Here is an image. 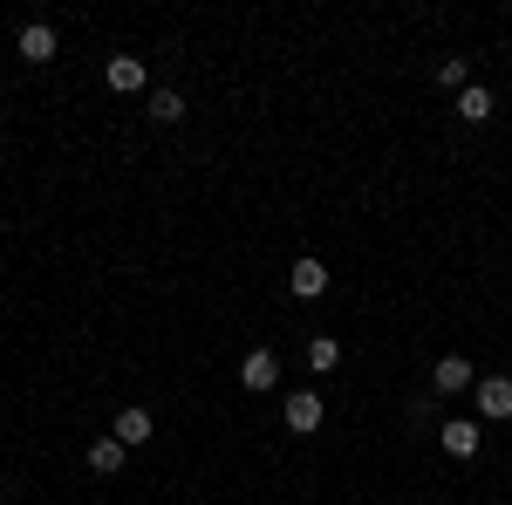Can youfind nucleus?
Returning <instances> with one entry per match:
<instances>
[{
	"instance_id": "nucleus-3",
	"label": "nucleus",
	"mask_w": 512,
	"mask_h": 505,
	"mask_svg": "<svg viewBox=\"0 0 512 505\" xmlns=\"http://www.w3.org/2000/svg\"><path fill=\"white\" fill-rule=\"evenodd\" d=\"M478 410L485 417H512V376H478Z\"/></svg>"
},
{
	"instance_id": "nucleus-13",
	"label": "nucleus",
	"mask_w": 512,
	"mask_h": 505,
	"mask_svg": "<svg viewBox=\"0 0 512 505\" xmlns=\"http://www.w3.org/2000/svg\"><path fill=\"white\" fill-rule=\"evenodd\" d=\"M458 117H465V123H485V117H492V96H485V89H465V96H458Z\"/></svg>"
},
{
	"instance_id": "nucleus-10",
	"label": "nucleus",
	"mask_w": 512,
	"mask_h": 505,
	"mask_svg": "<svg viewBox=\"0 0 512 505\" xmlns=\"http://www.w3.org/2000/svg\"><path fill=\"white\" fill-rule=\"evenodd\" d=\"M123 458H130V444H117V437H103V444H89V471H123Z\"/></svg>"
},
{
	"instance_id": "nucleus-11",
	"label": "nucleus",
	"mask_w": 512,
	"mask_h": 505,
	"mask_svg": "<svg viewBox=\"0 0 512 505\" xmlns=\"http://www.w3.org/2000/svg\"><path fill=\"white\" fill-rule=\"evenodd\" d=\"M335 362H342V342H335V335H315V342H308V369H321V376H328Z\"/></svg>"
},
{
	"instance_id": "nucleus-12",
	"label": "nucleus",
	"mask_w": 512,
	"mask_h": 505,
	"mask_svg": "<svg viewBox=\"0 0 512 505\" xmlns=\"http://www.w3.org/2000/svg\"><path fill=\"white\" fill-rule=\"evenodd\" d=\"M151 117L178 123V117H185V96H178V89H151Z\"/></svg>"
},
{
	"instance_id": "nucleus-5",
	"label": "nucleus",
	"mask_w": 512,
	"mask_h": 505,
	"mask_svg": "<svg viewBox=\"0 0 512 505\" xmlns=\"http://www.w3.org/2000/svg\"><path fill=\"white\" fill-rule=\"evenodd\" d=\"M287 430H321V396L315 389H294V396H287Z\"/></svg>"
},
{
	"instance_id": "nucleus-4",
	"label": "nucleus",
	"mask_w": 512,
	"mask_h": 505,
	"mask_svg": "<svg viewBox=\"0 0 512 505\" xmlns=\"http://www.w3.org/2000/svg\"><path fill=\"white\" fill-rule=\"evenodd\" d=\"M239 383H246V389H274L280 383V355L274 349H253V355H246V369H239Z\"/></svg>"
},
{
	"instance_id": "nucleus-8",
	"label": "nucleus",
	"mask_w": 512,
	"mask_h": 505,
	"mask_svg": "<svg viewBox=\"0 0 512 505\" xmlns=\"http://www.w3.org/2000/svg\"><path fill=\"white\" fill-rule=\"evenodd\" d=\"M110 437L130 444V451H137V444H151V410H117V430H110Z\"/></svg>"
},
{
	"instance_id": "nucleus-2",
	"label": "nucleus",
	"mask_w": 512,
	"mask_h": 505,
	"mask_svg": "<svg viewBox=\"0 0 512 505\" xmlns=\"http://www.w3.org/2000/svg\"><path fill=\"white\" fill-rule=\"evenodd\" d=\"M437 444H444L451 458H478V444H485V437H478V424H465V417H451V424L437 430Z\"/></svg>"
},
{
	"instance_id": "nucleus-1",
	"label": "nucleus",
	"mask_w": 512,
	"mask_h": 505,
	"mask_svg": "<svg viewBox=\"0 0 512 505\" xmlns=\"http://www.w3.org/2000/svg\"><path fill=\"white\" fill-rule=\"evenodd\" d=\"M431 389H444V396H458V389H478L472 362H465V355H444V362L431 369Z\"/></svg>"
},
{
	"instance_id": "nucleus-6",
	"label": "nucleus",
	"mask_w": 512,
	"mask_h": 505,
	"mask_svg": "<svg viewBox=\"0 0 512 505\" xmlns=\"http://www.w3.org/2000/svg\"><path fill=\"white\" fill-rule=\"evenodd\" d=\"M21 62H55V28L48 21H28L21 28Z\"/></svg>"
},
{
	"instance_id": "nucleus-9",
	"label": "nucleus",
	"mask_w": 512,
	"mask_h": 505,
	"mask_svg": "<svg viewBox=\"0 0 512 505\" xmlns=\"http://www.w3.org/2000/svg\"><path fill=\"white\" fill-rule=\"evenodd\" d=\"M294 294H301V301L328 294V267H321V260H294Z\"/></svg>"
},
{
	"instance_id": "nucleus-14",
	"label": "nucleus",
	"mask_w": 512,
	"mask_h": 505,
	"mask_svg": "<svg viewBox=\"0 0 512 505\" xmlns=\"http://www.w3.org/2000/svg\"><path fill=\"white\" fill-rule=\"evenodd\" d=\"M472 62H465V55H451V62H444V69H437V82H444V89H458V96H465V89H472Z\"/></svg>"
},
{
	"instance_id": "nucleus-15",
	"label": "nucleus",
	"mask_w": 512,
	"mask_h": 505,
	"mask_svg": "<svg viewBox=\"0 0 512 505\" xmlns=\"http://www.w3.org/2000/svg\"><path fill=\"white\" fill-rule=\"evenodd\" d=\"M0 89H7V82H0Z\"/></svg>"
},
{
	"instance_id": "nucleus-7",
	"label": "nucleus",
	"mask_w": 512,
	"mask_h": 505,
	"mask_svg": "<svg viewBox=\"0 0 512 505\" xmlns=\"http://www.w3.org/2000/svg\"><path fill=\"white\" fill-rule=\"evenodd\" d=\"M103 76H110L117 96H137V89H144V62H137V55H110V69H103Z\"/></svg>"
}]
</instances>
